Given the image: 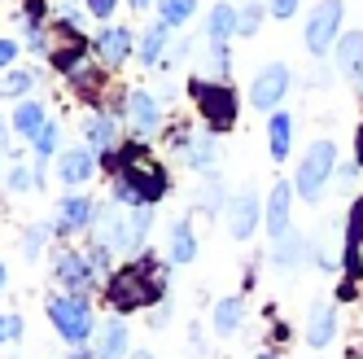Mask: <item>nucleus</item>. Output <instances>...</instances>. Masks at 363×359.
Returning <instances> with one entry per match:
<instances>
[{"label": "nucleus", "instance_id": "412c9836", "mask_svg": "<svg viewBox=\"0 0 363 359\" xmlns=\"http://www.w3.org/2000/svg\"><path fill=\"white\" fill-rule=\"evenodd\" d=\"M337 70L350 74V79L363 70V31H350L342 44H337Z\"/></svg>", "mask_w": 363, "mask_h": 359}, {"label": "nucleus", "instance_id": "e433bc0d", "mask_svg": "<svg viewBox=\"0 0 363 359\" xmlns=\"http://www.w3.org/2000/svg\"><path fill=\"white\" fill-rule=\"evenodd\" d=\"M18 333H22V320H18V316H0V342H5V338H18Z\"/></svg>", "mask_w": 363, "mask_h": 359}, {"label": "nucleus", "instance_id": "aec40b11", "mask_svg": "<svg viewBox=\"0 0 363 359\" xmlns=\"http://www.w3.org/2000/svg\"><path fill=\"white\" fill-rule=\"evenodd\" d=\"M84 132H88V145H92V153H101V158H110V149H114V140H118V132H114V118H110V114H92Z\"/></svg>", "mask_w": 363, "mask_h": 359}, {"label": "nucleus", "instance_id": "a18cd8bd", "mask_svg": "<svg viewBox=\"0 0 363 359\" xmlns=\"http://www.w3.org/2000/svg\"><path fill=\"white\" fill-rule=\"evenodd\" d=\"M5 132H9V127H5V118H0V145H5Z\"/></svg>", "mask_w": 363, "mask_h": 359}, {"label": "nucleus", "instance_id": "1a4fd4ad", "mask_svg": "<svg viewBox=\"0 0 363 359\" xmlns=\"http://www.w3.org/2000/svg\"><path fill=\"white\" fill-rule=\"evenodd\" d=\"M342 263H346V276H350V280H363V197L350 206V219H346V250H342Z\"/></svg>", "mask_w": 363, "mask_h": 359}, {"label": "nucleus", "instance_id": "c03bdc74", "mask_svg": "<svg viewBox=\"0 0 363 359\" xmlns=\"http://www.w3.org/2000/svg\"><path fill=\"white\" fill-rule=\"evenodd\" d=\"M127 5H132V9H145V5H149V0H127Z\"/></svg>", "mask_w": 363, "mask_h": 359}, {"label": "nucleus", "instance_id": "58836bf2", "mask_svg": "<svg viewBox=\"0 0 363 359\" xmlns=\"http://www.w3.org/2000/svg\"><path fill=\"white\" fill-rule=\"evenodd\" d=\"M354 175H359V162H346V167H337V184H342V189H346V184H350V180H354Z\"/></svg>", "mask_w": 363, "mask_h": 359}, {"label": "nucleus", "instance_id": "7c9ffc66", "mask_svg": "<svg viewBox=\"0 0 363 359\" xmlns=\"http://www.w3.org/2000/svg\"><path fill=\"white\" fill-rule=\"evenodd\" d=\"M66 74H70V84L79 88V92H88V96L96 92V79H101V74H96L92 66H84V62H79V66H74V70H66Z\"/></svg>", "mask_w": 363, "mask_h": 359}, {"label": "nucleus", "instance_id": "2eb2a0df", "mask_svg": "<svg viewBox=\"0 0 363 359\" xmlns=\"http://www.w3.org/2000/svg\"><path fill=\"white\" fill-rule=\"evenodd\" d=\"M333 338H337V311H333L328 302H320L315 311H311V320H306V342L315 346V350H324Z\"/></svg>", "mask_w": 363, "mask_h": 359}, {"label": "nucleus", "instance_id": "a878e982", "mask_svg": "<svg viewBox=\"0 0 363 359\" xmlns=\"http://www.w3.org/2000/svg\"><path fill=\"white\" fill-rule=\"evenodd\" d=\"M167 27H171V22H158V27H149V31H145V40H140V62H145V66L158 62L162 44H167Z\"/></svg>", "mask_w": 363, "mask_h": 359}, {"label": "nucleus", "instance_id": "ddd939ff", "mask_svg": "<svg viewBox=\"0 0 363 359\" xmlns=\"http://www.w3.org/2000/svg\"><path fill=\"white\" fill-rule=\"evenodd\" d=\"M127 346H132V338H127V324L123 320H106L101 324V333H96V359H123L127 355Z\"/></svg>", "mask_w": 363, "mask_h": 359}, {"label": "nucleus", "instance_id": "c9c22d12", "mask_svg": "<svg viewBox=\"0 0 363 359\" xmlns=\"http://www.w3.org/2000/svg\"><path fill=\"white\" fill-rule=\"evenodd\" d=\"M31 180H35V175H31L27 167H13V171H9V189L22 193V189H31Z\"/></svg>", "mask_w": 363, "mask_h": 359}, {"label": "nucleus", "instance_id": "20e7f679", "mask_svg": "<svg viewBox=\"0 0 363 359\" xmlns=\"http://www.w3.org/2000/svg\"><path fill=\"white\" fill-rule=\"evenodd\" d=\"M333 175H337V149H333V140H315V145L302 153V162H298L294 189H298L306 201H315Z\"/></svg>", "mask_w": 363, "mask_h": 359}, {"label": "nucleus", "instance_id": "c85d7f7f", "mask_svg": "<svg viewBox=\"0 0 363 359\" xmlns=\"http://www.w3.org/2000/svg\"><path fill=\"white\" fill-rule=\"evenodd\" d=\"M57 140H62V127H57V123H44L40 132H35V153H40V158L57 153Z\"/></svg>", "mask_w": 363, "mask_h": 359}, {"label": "nucleus", "instance_id": "473e14b6", "mask_svg": "<svg viewBox=\"0 0 363 359\" xmlns=\"http://www.w3.org/2000/svg\"><path fill=\"white\" fill-rule=\"evenodd\" d=\"M40 250H44V228L35 223L27 237H22V254H27V259H40Z\"/></svg>", "mask_w": 363, "mask_h": 359}, {"label": "nucleus", "instance_id": "f704fd0d", "mask_svg": "<svg viewBox=\"0 0 363 359\" xmlns=\"http://www.w3.org/2000/svg\"><path fill=\"white\" fill-rule=\"evenodd\" d=\"M294 9H298V0H267L272 18H294Z\"/></svg>", "mask_w": 363, "mask_h": 359}, {"label": "nucleus", "instance_id": "f257e3e1", "mask_svg": "<svg viewBox=\"0 0 363 359\" xmlns=\"http://www.w3.org/2000/svg\"><path fill=\"white\" fill-rule=\"evenodd\" d=\"M167 193V171L145 145H127L118 158V197L127 206H149Z\"/></svg>", "mask_w": 363, "mask_h": 359}, {"label": "nucleus", "instance_id": "393cba45", "mask_svg": "<svg viewBox=\"0 0 363 359\" xmlns=\"http://www.w3.org/2000/svg\"><path fill=\"white\" fill-rule=\"evenodd\" d=\"M241 320H245V302L241 298H223L219 306H215V333H237L241 328Z\"/></svg>", "mask_w": 363, "mask_h": 359}, {"label": "nucleus", "instance_id": "7ed1b4c3", "mask_svg": "<svg viewBox=\"0 0 363 359\" xmlns=\"http://www.w3.org/2000/svg\"><path fill=\"white\" fill-rule=\"evenodd\" d=\"M48 324L57 328V338H66L70 346L88 342L96 333V320H92V306L79 298V294H66V298H53L48 302Z\"/></svg>", "mask_w": 363, "mask_h": 359}, {"label": "nucleus", "instance_id": "ea45409f", "mask_svg": "<svg viewBox=\"0 0 363 359\" xmlns=\"http://www.w3.org/2000/svg\"><path fill=\"white\" fill-rule=\"evenodd\" d=\"M13 53H18V48H13L9 40H0V66H9V62H13Z\"/></svg>", "mask_w": 363, "mask_h": 359}, {"label": "nucleus", "instance_id": "5701e85b", "mask_svg": "<svg viewBox=\"0 0 363 359\" xmlns=\"http://www.w3.org/2000/svg\"><path fill=\"white\" fill-rule=\"evenodd\" d=\"M289 136H294L289 114H272V123H267V149H272V158H276V162H280V158H289Z\"/></svg>", "mask_w": 363, "mask_h": 359}, {"label": "nucleus", "instance_id": "4468645a", "mask_svg": "<svg viewBox=\"0 0 363 359\" xmlns=\"http://www.w3.org/2000/svg\"><path fill=\"white\" fill-rule=\"evenodd\" d=\"M96 219V206L88 197H62V206H57V228L62 233H79V228H88Z\"/></svg>", "mask_w": 363, "mask_h": 359}, {"label": "nucleus", "instance_id": "de8ad7c7", "mask_svg": "<svg viewBox=\"0 0 363 359\" xmlns=\"http://www.w3.org/2000/svg\"><path fill=\"white\" fill-rule=\"evenodd\" d=\"M0 289H5V263H0Z\"/></svg>", "mask_w": 363, "mask_h": 359}, {"label": "nucleus", "instance_id": "49530a36", "mask_svg": "<svg viewBox=\"0 0 363 359\" xmlns=\"http://www.w3.org/2000/svg\"><path fill=\"white\" fill-rule=\"evenodd\" d=\"M254 359H276V350H263V355H254Z\"/></svg>", "mask_w": 363, "mask_h": 359}, {"label": "nucleus", "instance_id": "9d476101", "mask_svg": "<svg viewBox=\"0 0 363 359\" xmlns=\"http://www.w3.org/2000/svg\"><path fill=\"white\" fill-rule=\"evenodd\" d=\"M57 280H62L66 289H74V294H79V289H92V285H96V276H92V263H88V259H79L74 250H57Z\"/></svg>", "mask_w": 363, "mask_h": 359}, {"label": "nucleus", "instance_id": "f8f14e48", "mask_svg": "<svg viewBox=\"0 0 363 359\" xmlns=\"http://www.w3.org/2000/svg\"><path fill=\"white\" fill-rule=\"evenodd\" d=\"M96 171V153L92 149H66L57 158V180L62 184H84V180H92Z\"/></svg>", "mask_w": 363, "mask_h": 359}, {"label": "nucleus", "instance_id": "0eeeda50", "mask_svg": "<svg viewBox=\"0 0 363 359\" xmlns=\"http://www.w3.org/2000/svg\"><path fill=\"white\" fill-rule=\"evenodd\" d=\"M337 31H342V0H320L306 22V48L311 53H328L337 44Z\"/></svg>", "mask_w": 363, "mask_h": 359}, {"label": "nucleus", "instance_id": "a19ab883", "mask_svg": "<svg viewBox=\"0 0 363 359\" xmlns=\"http://www.w3.org/2000/svg\"><path fill=\"white\" fill-rule=\"evenodd\" d=\"M354 162L363 167V123H359V132H354Z\"/></svg>", "mask_w": 363, "mask_h": 359}, {"label": "nucleus", "instance_id": "cd10ccee", "mask_svg": "<svg viewBox=\"0 0 363 359\" xmlns=\"http://www.w3.org/2000/svg\"><path fill=\"white\" fill-rule=\"evenodd\" d=\"M197 9V0H162V22H171V27H179V22H189Z\"/></svg>", "mask_w": 363, "mask_h": 359}, {"label": "nucleus", "instance_id": "bb28decb", "mask_svg": "<svg viewBox=\"0 0 363 359\" xmlns=\"http://www.w3.org/2000/svg\"><path fill=\"white\" fill-rule=\"evenodd\" d=\"M189 162L197 167V171H206L215 162V140L211 136H193V145H189Z\"/></svg>", "mask_w": 363, "mask_h": 359}, {"label": "nucleus", "instance_id": "f3484780", "mask_svg": "<svg viewBox=\"0 0 363 359\" xmlns=\"http://www.w3.org/2000/svg\"><path fill=\"white\" fill-rule=\"evenodd\" d=\"M132 123H136V132H153V127L162 123V101L153 96V92H132Z\"/></svg>", "mask_w": 363, "mask_h": 359}, {"label": "nucleus", "instance_id": "4c0bfd02", "mask_svg": "<svg viewBox=\"0 0 363 359\" xmlns=\"http://www.w3.org/2000/svg\"><path fill=\"white\" fill-rule=\"evenodd\" d=\"M114 5H118V0H88V13H92V18H110Z\"/></svg>", "mask_w": 363, "mask_h": 359}, {"label": "nucleus", "instance_id": "2f4dec72", "mask_svg": "<svg viewBox=\"0 0 363 359\" xmlns=\"http://www.w3.org/2000/svg\"><path fill=\"white\" fill-rule=\"evenodd\" d=\"M31 79H35V70H18V74H9V79H0V92H5V96L27 92V88H31Z\"/></svg>", "mask_w": 363, "mask_h": 359}, {"label": "nucleus", "instance_id": "6e6552de", "mask_svg": "<svg viewBox=\"0 0 363 359\" xmlns=\"http://www.w3.org/2000/svg\"><path fill=\"white\" fill-rule=\"evenodd\" d=\"M254 228H258V193L241 189L237 197L228 201V233L237 237V241H250Z\"/></svg>", "mask_w": 363, "mask_h": 359}, {"label": "nucleus", "instance_id": "39448f33", "mask_svg": "<svg viewBox=\"0 0 363 359\" xmlns=\"http://www.w3.org/2000/svg\"><path fill=\"white\" fill-rule=\"evenodd\" d=\"M193 96H197V106H201V114H206V123H211V127L228 132V127L237 123V96H232V88L193 79Z\"/></svg>", "mask_w": 363, "mask_h": 359}, {"label": "nucleus", "instance_id": "09e8293b", "mask_svg": "<svg viewBox=\"0 0 363 359\" xmlns=\"http://www.w3.org/2000/svg\"><path fill=\"white\" fill-rule=\"evenodd\" d=\"M136 359H149V355H145V350H140V355H136Z\"/></svg>", "mask_w": 363, "mask_h": 359}, {"label": "nucleus", "instance_id": "37998d69", "mask_svg": "<svg viewBox=\"0 0 363 359\" xmlns=\"http://www.w3.org/2000/svg\"><path fill=\"white\" fill-rule=\"evenodd\" d=\"M70 359H96V350H74Z\"/></svg>", "mask_w": 363, "mask_h": 359}, {"label": "nucleus", "instance_id": "79ce46f5", "mask_svg": "<svg viewBox=\"0 0 363 359\" xmlns=\"http://www.w3.org/2000/svg\"><path fill=\"white\" fill-rule=\"evenodd\" d=\"M167 316H171V306H158V316H153L149 324H153V328H167Z\"/></svg>", "mask_w": 363, "mask_h": 359}, {"label": "nucleus", "instance_id": "72a5a7b5", "mask_svg": "<svg viewBox=\"0 0 363 359\" xmlns=\"http://www.w3.org/2000/svg\"><path fill=\"white\" fill-rule=\"evenodd\" d=\"M258 22H263V9L250 5V9L241 13V22H237V35H254V31H258Z\"/></svg>", "mask_w": 363, "mask_h": 359}, {"label": "nucleus", "instance_id": "f03ea898", "mask_svg": "<svg viewBox=\"0 0 363 359\" xmlns=\"http://www.w3.org/2000/svg\"><path fill=\"white\" fill-rule=\"evenodd\" d=\"M106 294H110L114 311H136V306H149V302L162 298V276L149 263H127V267H118L110 276Z\"/></svg>", "mask_w": 363, "mask_h": 359}, {"label": "nucleus", "instance_id": "c756f323", "mask_svg": "<svg viewBox=\"0 0 363 359\" xmlns=\"http://www.w3.org/2000/svg\"><path fill=\"white\" fill-rule=\"evenodd\" d=\"M127 219H132V245L140 250V245H145V233H149L153 211H149V206H132V211H127Z\"/></svg>", "mask_w": 363, "mask_h": 359}, {"label": "nucleus", "instance_id": "6ab92c4d", "mask_svg": "<svg viewBox=\"0 0 363 359\" xmlns=\"http://www.w3.org/2000/svg\"><path fill=\"white\" fill-rule=\"evenodd\" d=\"M237 13H232V5H219L211 9V22H206V40H211V48H223L232 35H237Z\"/></svg>", "mask_w": 363, "mask_h": 359}, {"label": "nucleus", "instance_id": "9b49d317", "mask_svg": "<svg viewBox=\"0 0 363 359\" xmlns=\"http://www.w3.org/2000/svg\"><path fill=\"white\" fill-rule=\"evenodd\" d=\"M294 193H298V189L280 180V184L272 189V197H267V211H263V219H267V233H272V241L289 233V201H294Z\"/></svg>", "mask_w": 363, "mask_h": 359}, {"label": "nucleus", "instance_id": "b1692460", "mask_svg": "<svg viewBox=\"0 0 363 359\" xmlns=\"http://www.w3.org/2000/svg\"><path fill=\"white\" fill-rule=\"evenodd\" d=\"M40 127H44V106H40V101H22V106L13 110V132L27 136V140H35Z\"/></svg>", "mask_w": 363, "mask_h": 359}, {"label": "nucleus", "instance_id": "423d86ee", "mask_svg": "<svg viewBox=\"0 0 363 359\" xmlns=\"http://www.w3.org/2000/svg\"><path fill=\"white\" fill-rule=\"evenodd\" d=\"M284 92H289V66H284V62L263 66L254 74V84H250V101H254V110H263V114H276Z\"/></svg>", "mask_w": 363, "mask_h": 359}, {"label": "nucleus", "instance_id": "dca6fc26", "mask_svg": "<svg viewBox=\"0 0 363 359\" xmlns=\"http://www.w3.org/2000/svg\"><path fill=\"white\" fill-rule=\"evenodd\" d=\"M127 48H132V35H127L123 27H106V31L96 35V57L106 62V66H123Z\"/></svg>", "mask_w": 363, "mask_h": 359}, {"label": "nucleus", "instance_id": "4be33fe9", "mask_svg": "<svg viewBox=\"0 0 363 359\" xmlns=\"http://www.w3.org/2000/svg\"><path fill=\"white\" fill-rule=\"evenodd\" d=\"M193 259H197V237H193L189 219H179L171 228V263H193Z\"/></svg>", "mask_w": 363, "mask_h": 359}, {"label": "nucleus", "instance_id": "a211bd4d", "mask_svg": "<svg viewBox=\"0 0 363 359\" xmlns=\"http://www.w3.org/2000/svg\"><path fill=\"white\" fill-rule=\"evenodd\" d=\"M306 254H311V245H306L298 233H284V237H276V250H272V259H276V267L294 272V267H302V263H306Z\"/></svg>", "mask_w": 363, "mask_h": 359}]
</instances>
